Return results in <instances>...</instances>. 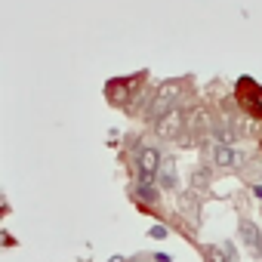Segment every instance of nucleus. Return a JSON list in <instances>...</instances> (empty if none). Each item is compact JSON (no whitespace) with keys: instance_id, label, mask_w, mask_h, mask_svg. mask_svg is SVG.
Masks as SVG:
<instances>
[{"instance_id":"obj_1","label":"nucleus","mask_w":262,"mask_h":262,"mask_svg":"<svg viewBox=\"0 0 262 262\" xmlns=\"http://www.w3.org/2000/svg\"><path fill=\"white\" fill-rule=\"evenodd\" d=\"M179 90H182V83H179V80H164V83L158 86V93H155L151 105H148V120H155V123H158L164 114H170V111L176 108Z\"/></svg>"},{"instance_id":"obj_2","label":"nucleus","mask_w":262,"mask_h":262,"mask_svg":"<svg viewBox=\"0 0 262 262\" xmlns=\"http://www.w3.org/2000/svg\"><path fill=\"white\" fill-rule=\"evenodd\" d=\"M185 126H188V123H185V114H182L179 108H173L170 114H164V117L155 123V133H158L161 139H179Z\"/></svg>"},{"instance_id":"obj_3","label":"nucleus","mask_w":262,"mask_h":262,"mask_svg":"<svg viewBox=\"0 0 262 262\" xmlns=\"http://www.w3.org/2000/svg\"><path fill=\"white\" fill-rule=\"evenodd\" d=\"M136 167L142 173V179H155V173H161V151L151 145H139L136 151Z\"/></svg>"},{"instance_id":"obj_4","label":"nucleus","mask_w":262,"mask_h":262,"mask_svg":"<svg viewBox=\"0 0 262 262\" xmlns=\"http://www.w3.org/2000/svg\"><path fill=\"white\" fill-rule=\"evenodd\" d=\"M210 158H213L216 167H241L244 164V151H237L231 145H222V142L210 148Z\"/></svg>"},{"instance_id":"obj_5","label":"nucleus","mask_w":262,"mask_h":262,"mask_svg":"<svg viewBox=\"0 0 262 262\" xmlns=\"http://www.w3.org/2000/svg\"><path fill=\"white\" fill-rule=\"evenodd\" d=\"M237 231H241V241L247 244V250H250V253H262V234H259L256 222L244 219V222L237 225Z\"/></svg>"},{"instance_id":"obj_6","label":"nucleus","mask_w":262,"mask_h":262,"mask_svg":"<svg viewBox=\"0 0 262 262\" xmlns=\"http://www.w3.org/2000/svg\"><path fill=\"white\" fill-rule=\"evenodd\" d=\"M204 259L207 262H234L237 256H234V247L231 244H210V247H204Z\"/></svg>"},{"instance_id":"obj_7","label":"nucleus","mask_w":262,"mask_h":262,"mask_svg":"<svg viewBox=\"0 0 262 262\" xmlns=\"http://www.w3.org/2000/svg\"><path fill=\"white\" fill-rule=\"evenodd\" d=\"M136 198L145 201V204H158V188L151 185V179H142V182L136 185Z\"/></svg>"},{"instance_id":"obj_8","label":"nucleus","mask_w":262,"mask_h":262,"mask_svg":"<svg viewBox=\"0 0 262 262\" xmlns=\"http://www.w3.org/2000/svg\"><path fill=\"white\" fill-rule=\"evenodd\" d=\"M161 185H164V188H176V185H179V176H176V167H173V164L161 167Z\"/></svg>"},{"instance_id":"obj_9","label":"nucleus","mask_w":262,"mask_h":262,"mask_svg":"<svg viewBox=\"0 0 262 262\" xmlns=\"http://www.w3.org/2000/svg\"><path fill=\"white\" fill-rule=\"evenodd\" d=\"M194 185H207V170H194Z\"/></svg>"},{"instance_id":"obj_10","label":"nucleus","mask_w":262,"mask_h":262,"mask_svg":"<svg viewBox=\"0 0 262 262\" xmlns=\"http://www.w3.org/2000/svg\"><path fill=\"white\" fill-rule=\"evenodd\" d=\"M151 237H167V228H161V225H155V228H151Z\"/></svg>"},{"instance_id":"obj_11","label":"nucleus","mask_w":262,"mask_h":262,"mask_svg":"<svg viewBox=\"0 0 262 262\" xmlns=\"http://www.w3.org/2000/svg\"><path fill=\"white\" fill-rule=\"evenodd\" d=\"M253 191H256V198H259V201H262V185H256V188H253Z\"/></svg>"},{"instance_id":"obj_12","label":"nucleus","mask_w":262,"mask_h":262,"mask_svg":"<svg viewBox=\"0 0 262 262\" xmlns=\"http://www.w3.org/2000/svg\"><path fill=\"white\" fill-rule=\"evenodd\" d=\"M108 262H129V259H120V256H114V259H108Z\"/></svg>"}]
</instances>
